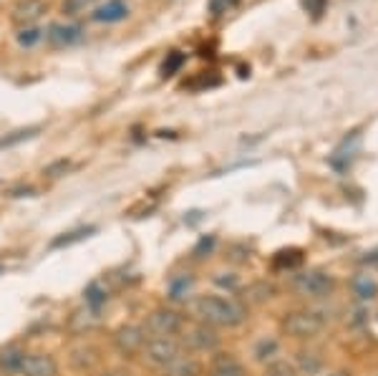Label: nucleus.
<instances>
[{"instance_id":"obj_11","label":"nucleus","mask_w":378,"mask_h":376,"mask_svg":"<svg viewBox=\"0 0 378 376\" xmlns=\"http://www.w3.org/2000/svg\"><path fill=\"white\" fill-rule=\"evenodd\" d=\"M129 15V6L124 0H106L103 6H99L96 11L91 13V18L96 23H119Z\"/></svg>"},{"instance_id":"obj_3","label":"nucleus","mask_w":378,"mask_h":376,"mask_svg":"<svg viewBox=\"0 0 378 376\" xmlns=\"http://www.w3.org/2000/svg\"><path fill=\"white\" fill-rule=\"evenodd\" d=\"M139 353L154 369H169L175 361L184 356V349L177 339H146Z\"/></svg>"},{"instance_id":"obj_1","label":"nucleus","mask_w":378,"mask_h":376,"mask_svg":"<svg viewBox=\"0 0 378 376\" xmlns=\"http://www.w3.org/2000/svg\"><path fill=\"white\" fill-rule=\"evenodd\" d=\"M192 313L207 326H240L247 318V311L240 301L227 296H197L192 301Z\"/></svg>"},{"instance_id":"obj_23","label":"nucleus","mask_w":378,"mask_h":376,"mask_svg":"<svg viewBox=\"0 0 378 376\" xmlns=\"http://www.w3.org/2000/svg\"><path fill=\"white\" fill-rule=\"evenodd\" d=\"M275 268H298L303 263V255H301V250H282V253H277L275 255Z\"/></svg>"},{"instance_id":"obj_27","label":"nucleus","mask_w":378,"mask_h":376,"mask_svg":"<svg viewBox=\"0 0 378 376\" xmlns=\"http://www.w3.org/2000/svg\"><path fill=\"white\" fill-rule=\"evenodd\" d=\"M265 376H293V371H290V366H285V364H272Z\"/></svg>"},{"instance_id":"obj_28","label":"nucleus","mask_w":378,"mask_h":376,"mask_svg":"<svg viewBox=\"0 0 378 376\" xmlns=\"http://www.w3.org/2000/svg\"><path fill=\"white\" fill-rule=\"evenodd\" d=\"M305 8H308V13H313V15L318 18L325 8V0H305Z\"/></svg>"},{"instance_id":"obj_16","label":"nucleus","mask_w":378,"mask_h":376,"mask_svg":"<svg viewBox=\"0 0 378 376\" xmlns=\"http://www.w3.org/2000/svg\"><path fill=\"white\" fill-rule=\"evenodd\" d=\"M84 298H86V306H89L91 311H101V306L108 301V293H106V288H103L99 280H94V283H89L86 285V291H84Z\"/></svg>"},{"instance_id":"obj_6","label":"nucleus","mask_w":378,"mask_h":376,"mask_svg":"<svg viewBox=\"0 0 378 376\" xmlns=\"http://www.w3.org/2000/svg\"><path fill=\"white\" fill-rule=\"evenodd\" d=\"M46 33V41L53 46V49H68V46H76V43L84 41L86 31L84 25L78 23H51Z\"/></svg>"},{"instance_id":"obj_8","label":"nucleus","mask_w":378,"mask_h":376,"mask_svg":"<svg viewBox=\"0 0 378 376\" xmlns=\"http://www.w3.org/2000/svg\"><path fill=\"white\" fill-rule=\"evenodd\" d=\"M20 376H58V364L49 353H25Z\"/></svg>"},{"instance_id":"obj_2","label":"nucleus","mask_w":378,"mask_h":376,"mask_svg":"<svg viewBox=\"0 0 378 376\" xmlns=\"http://www.w3.org/2000/svg\"><path fill=\"white\" fill-rule=\"evenodd\" d=\"M323 328H325V315L313 308L290 311V313L282 318V331L288 336H293V339H313V336H318Z\"/></svg>"},{"instance_id":"obj_9","label":"nucleus","mask_w":378,"mask_h":376,"mask_svg":"<svg viewBox=\"0 0 378 376\" xmlns=\"http://www.w3.org/2000/svg\"><path fill=\"white\" fill-rule=\"evenodd\" d=\"M184 344L189 349H194V351H215L217 346H220V336L215 334V328L202 323V326H194L187 331Z\"/></svg>"},{"instance_id":"obj_26","label":"nucleus","mask_w":378,"mask_h":376,"mask_svg":"<svg viewBox=\"0 0 378 376\" xmlns=\"http://www.w3.org/2000/svg\"><path fill=\"white\" fill-rule=\"evenodd\" d=\"M275 351H277V341H272V339L267 341V339H265V341H260V346H258V351H255V356H258L260 361H265V358L272 356Z\"/></svg>"},{"instance_id":"obj_20","label":"nucleus","mask_w":378,"mask_h":376,"mask_svg":"<svg viewBox=\"0 0 378 376\" xmlns=\"http://www.w3.org/2000/svg\"><path fill=\"white\" fill-rule=\"evenodd\" d=\"M192 275H179V278L172 280V285H169V298L172 301H182V298L189 293V288H192Z\"/></svg>"},{"instance_id":"obj_5","label":"nucleus","mask_w":378,"mask_h":376,"mask_svg":"<svg viewBox=\"0 0 378 376\" xmlns=\"http://www.w3.org/2000/svg\"><path fill=\"white\" fill-rule=\"evenodd\" d=\"M293 285L303 298L318 301V298H328L330 293L336 291V278L323 273V270H308V273L295 275Z\"/></svg>"},{"instance_id":"obj_30","label":"nucleus","mask_w":378,"mask_h":376,"mask_svg":"<svg viewBox=\"0 0 378 376\" xmlns=\"http://www.w3.org/2000/svg\"><path fill=\"white\" fill-rule=\"evenodd\" d=\"M330 376H348L346 371H338V374H330Z\"/></svg>"},{"instance_id":"obj_7","label":"nucleus","mask_w":378,"mask_h":376,"mask_svg":"<svg viewBox=\"0 0 378 376\" xmlns=\"http://www.w3.org/2000/svg\"><path fill=\"white\" fill-rule=\"evenodd\" d=\"M144 341H146L144 328L126 323V326H121L114 334V349L121 353V356H134V353L141 351Z\"/></svg>"},{"instance_id":"obj_12","label":"nucleus","mask_w":378,"mask_h":376,"mask_svg":"<svg viewBox=\"0 0 378 376\" xmlns=\"http://www.w3.org/2000/svg\"><path fill=\"white\" fill-rule=\"evenodd\" d=\"M25 361V349L18 344H8L0 349V371L3 374H20V366Z\"/></svg>"},{"instance_id":"obj_19","label":"nucleus","mask_w":378,"mask_h":376,"mask_svg":"<svg viewBox=\"0 0 378 376\" xmlns=\"http://www.w3.org/2000/svg\"><path fill=\"white\" fill-rule=\"evenodd\" d=\"M41 132V127H28V129H18V132H11L6 134L3 139H0V149H8V146H15L20 144V142L30 139V137H36V134Z\"/></svg>"},{"instance_id":"obj_13","label":"nucleus","mask_w":378,"mask_h":376,"mask_svg":"<svg viewBox=\"0 0 378 376\" xmlns=\"http://www.w3.org/2000/svg\"><path fill=\"white\" fill-rule=\"evenodd\" d=\"M210 376H245V369L232 353H217L210 364Z\"/></svg>"},{"instance_id":"obj_17","label":"nucleus","mask_w":378,"mask_h":376,"mask_svg":"<svg viewBox=\"0 0 378 376\" xmlns=\"http://www.w3.org/2000/svg\"><path fill=\"white\" fill-rule=\"evenodd\" d=\"M94 232H96V227H78V230L63 232V235H61V237H56L53 243H51V248H53V250H58V248H68V245L81 243L84 237L94 235Z\"/></svg>"},{"instance_id":"obj_24","label":"nucleus","mask_w":378,"mask_h":376,"mask_svg":"<svg viewBox=\"0 0 378 376\" xmlns=\"http://www.w3.org/2000/svg\"><path fill=\"white\" fill-rule=\"evenodd\" d=\"M182 66H184V54L175 51V54H169L167 61L162 63V76H175Z\"/></svg>"},{"instance_id":"obj_14","label":"nucleus","mask_w":378,"mask_h":376,"mask_svg":"<svg viewBox=\"0 0 378 376\" xmlns=\"http://www.w3.org/2000/svg\"><path fill=\"white\" fill-rule=\"evenodd\" d=\"M71 364L81 371H91L99 364V351L94 346H78L71 351Z\"/></svg>"},{"instance_id":"obj_10","label":"nucleus","mask_w":378,"mask_h":376,"mask_svg":"<svg viewBox=\"0 0 378 376\" xmlns=\"http://www.w3.org/2000/svg\"><path fill=\"white\" fill-rule=\"evenodd\" d=\"M46 13V0H18L15 8H13V20L25 28V25H33L38 18Z\"/></svg>"},{"instance_id":"obj_25","label":"nucleus","mask_w":378,"mask_h":376,"mask_svg":"<svg viewBox=\"0 0 378 376\" xmlns=\"http://www.w3.org/2000/svg\"><path fill=\"white\" fill-rule=\"evenodd\" d=\"M240 0H210V13L212 15H222V13L232 11Z\"/></svg>"},{"instance_id":"obj_15","label":"nucleus","mask_w":378,"mask_h":376,"mask_svg":"<svg viewBox=\"0 0 378 376\" xmlns=\"http://www.w3.org/2000/svg\"><path fill=\"white\" fill-rule=\"evenodd\" d=\"M353 293L358 296V301H373L378 296V280L368 273L358 275L353 280Z\"/></svg>"},{"instance_id":"obj_4","label":"nucleus","mask_w":378,"mask_h":376,"mask_svg":"<svg viewBox=\"0 0 378 376\" xmlns=\"http://www.w3.org/2000/svg\"><path fill=\"white\" fill-rule=\"evenodd\" d=\"M182 331H184V315L172 308H156L144 323V334H149L151 339H175Z\"/></svg>"},{"instance_id":"obj_21","label":"nucleus","mask_w":378,"mask_h":376,"mask_svg":"<svg viewBox=\"0 0 378 376\" xmlns=\"http://www.w3.org/2000/svg\"><path fill=\"white\" fill-rule=\"evenodd\" d=\"M94 6H96V0H63V13L68 18H78V15H84Z\"/></svg>"},{"instance_id":"obj_29","label":"nucleus","mask_w":378,"mask_h":376,"mask_svg":"<svg viewBox=\"0 0 378 376\" xmlns=\"http://www.w3.org/2000/svg\"><path fill=\"white\" fill-rule=\"evenodd\" d=\"M212 245H215V237H204L202 243L197 245V250H194V255H202V250H212Z\"/></svg>"},{"instance_id":"obj_18","label":"nucleus","mask_w":378,"mask_h":376,"mask_svg":"<svg viewBox=\"0 0 378 376\" xmlns=\"http://www.w3.org/2000/svg\"><path fill=\"white\" fill-rule=\"evenodd\" d=\"M169 376H199V364L197 361H192V358L182 356L179 361H175V364L169 366V369H164Z\"/></svg>"},{"instance_id":"obj_22","label":"nucleus","mask_w":378,"mask_h":376,"mask_svg":"<svg viewBox=\"0 0 378 376\" xmlns=\"http://www.w3.org/2000/svg\"><path fill=\"white\" fill-rule=\"evenodd\" d=\"M15 38H18V46H23V49H33V46L43 38V31L41 28H36V25H25V28H20Z\"/></svg>"}]
</instances>
